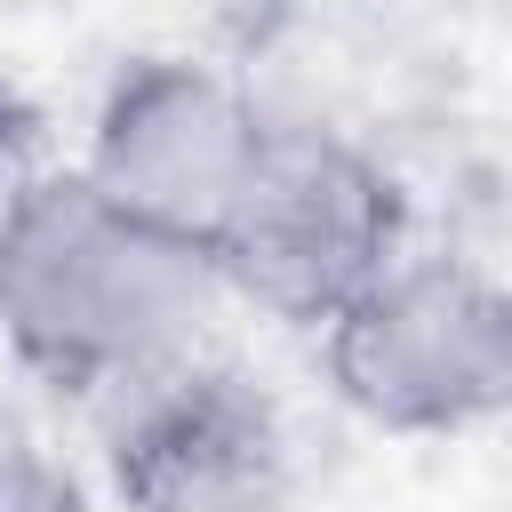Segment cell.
Wrapping results in <instances>:
<instances>
[{
    "label": "cell",
    "mask_w": 512,
    "mask_h": 512,
    "mask_svg": "<svg viewBox=\"0 0 512 512\" xmlns=\"http://www.w3.org/2000/svg\"><path fill=\"white\" fill-rule=\"evenodd\" d=\"M120 512H288V448L272 408L232 376L176 360L112 400Z\"/></svg>",
    "instance_id": "obj_5"
},
{
    "label": "cell",
    "mask_w": 512,
    "mask_h": 512,
    "mask_svg": "<svg viewBox=\"0 0 512 512\" xmlns=\"http://www.w3.org/2000/svg\"><path fill=\"white\" fill-rule=\"evenodd\" d=\"M0 512H88V472L40 408L0 392Z\"/></svg>",
    "instance_id": "obj_6"
},
{
    "label": "cell",
    "mask_w": 512,
    "mask_h": 512,
    "mask_svg": "<svg viewBox=\"0 0 512 512\" xmlns=\"http://www.w3.org/2000/svg\"><path fill=\"white\" fill-rule=\"evenodd\" d=\"M216 296L208 248L144 224L80 168H48L0 232V344L56 400H120L192 360Z\"/></svg>",
    "instance_id": "obj_1"
},
{
    "label": "cell",
    "mask_w": 512,
    "mask_h": 512,
    "mask_svg": "<svg viewBox=\"0 0 512 512\" xmlns=\"http://www.w3.org/2000/svg\"><path fill=\"white\" fill-rule=\"evenodd\" d=\"M328 392L392 440H464L512 400V304L464 256L400 248L320 320Z\"/></svg>",
    "instance_id": "obj_2"
},
{
    "label": "cell",
    "mask_w": 512,
    "mask_h": 512,
    "mask_svg": "<svg viewBox=\"0 0 512 512\" xmlns=\"http://www.w3.org/2000/svg\"><path fill=\"white\" fill-rule=\"evenodd\" d=\"M48 168H56V160H48V120L32 112L24 88L0 80V232H8V216L24 208V192H32Z\"/></svg>",
    "instance_id": "obj_7"
},
{
    "label": "cell",
    "mask_w": 512,
    "mask_h": 512,
    "mask_svg": "<svg viewBox=\"0 0 512 512\" xmlns=\"http://www.w3.org/2000/svg\"><path fill=\"white\" fill-rule=\"evenodd\" d=\"M400 248H408V192L376 152H360L336 128L264 120L256 168L224 208L208 264L224 296H248L272 320L320 328Z\"/></svg>",
    "instance_id": "obj_3"
},
{
    "label": "cell",
    "mask_w": 512,
    "mask_h": 512,
    "mask_svg": "<svg viewBox=\"0 0 512 512\" xmlns=\"http://www.w3.org/2000/svg\"><path fill=\"white\" fill-rule=\"evenodd\" d=\"M256 144H264V112L224 64L152 48L104 80L80 176L120 208H136L144 224L208 248L256 168Z\"/></svg>",
    "instance_id": "obj_4"
}]
</instances>
